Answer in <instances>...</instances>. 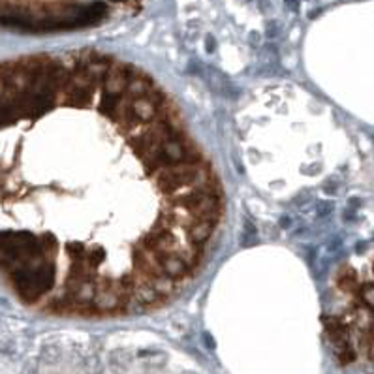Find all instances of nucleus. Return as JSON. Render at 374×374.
<instances>
[{
    "label": "nucleus",
    "instance_id": "nucleus-1",
    "mask_svg": "<svg viewBox=\"0 0 374 374\" xmlns=\"http://www.w3.org/2000/svg\"><path fill=\"white\" fill-rule=\"evenodd\" d=\"M224 218L169 94L104 53L0 64V276L57 314H143L179 295Z\"/></svg>",
    "mask_w": 374,
    "mask_h": 374
},
{
    "label": "nucleus",
    "instance_id": "nucleus-2",
    "mask_svg": "<svg viewBox=\"0 0 374 374\" xmlns=\"http://www.w3.org/2000/svg\"><path fill=\"white\" fill-rule=\"evenodd\" d=\"M108 14L109 8L88 0H0V27L27 32L86 27Z\"/></svg>",
    "mask_w": 374,
    "mask_h": 374
},
{
    "label": "nucleus",
    "instance_id": "nucleus-3",
    "mask_svg": "<svg viewBox=\"0 0 374 374\" xmlns=\"http://www.w3.org/2000/svg\"><path fill=\"white\" fill-rule=\"evenodd\" d=\"M111 368L115 370V372H123V370H126V367H128V353L126 352H121V350H117V352L111 353Z\"/></svg>",
    "mask_w": 374,
    "mask_h": 374
},
{
    "label": "nucleus",
    "instance_id": "nucleus-4",
    "mask_svg": "<svg viewBox=\"0 0 374 374\" xmlns=\"http://www.w3.org/2000/svg\"><path fill=\"white\" fill-rule=\"evenodd\" d=\"M42 355L47 363H57L58 357H60V352H58V348H55V346H47V348H43Z\"/></svg>",
    "mask_w": 374,
    "mask_h": 374
},
{
    "label": "nucleus",
    "instance_id": "nucleus-5",
    "mask_svg": "<svg viewBox=\"0 0 374 374\" xmlns=\"http://www.w3.org/2000/svg\"><path fill=\"white\" fill-rule=\"evenodd\" d=\"M85 368H86V372L88 374H102V370H104V367H102V363L96 357L94 359H88L86 361V365H85Z\"/></svg>",
    "mask_w": 374,
    "mask_h": 374
}]
</instances>
